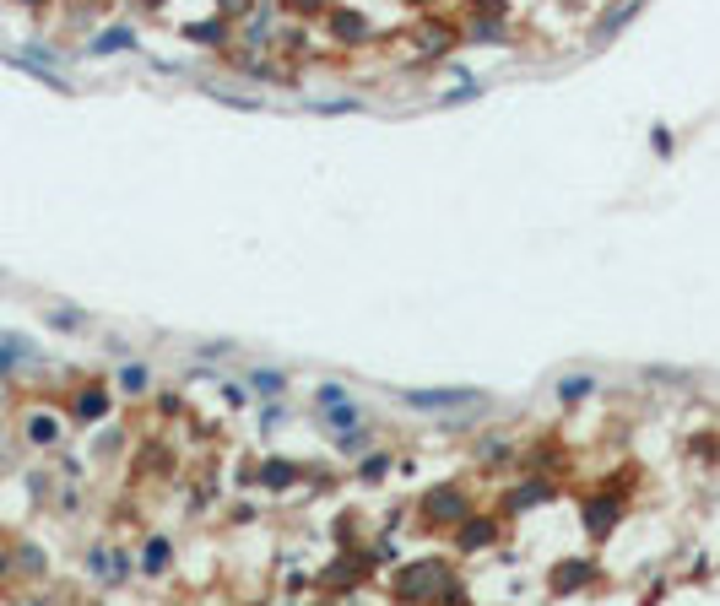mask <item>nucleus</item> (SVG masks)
Segmentation results:
<instances>
[{"label":"nucleus","instance_id":"1","mask_svg":"<svg viewBox=\"0 0 720 606\" xmlns=\"http://www.w3.org/2000/svg\"><path fill=\"white\" fill-rule=\"evenodd\" d=\"M401 401L417 406V412H450V406H466V401H477V396L461 390V385H450V390H407Z\"/></svg>","mask_w":720,"mask_h":606},{"label":"nucleus","instance_id":"2","mask_svg":"<svg viewBox=\"0 0 720 606\" xmlns=\"http://www.w3.org/2000/svg\"><path fill=\"white\" fill-rule=\"evenodd\" d=\"M434 585H444V564H428V569H407L401 574V596H428Z\"/></svg>","mask_w":720,"mask_h":606},{"label":"nucleus","instance_id":"3","mask_svg":"<svg viewBox=\"0 0 720 606\" xmlns=\"http://www.w3.org/2000/svg\"><path fill=\"white\" fill-rule=\"evenodd\" d=\"M640 11H645V0H623V5H612V11L602 16V27H596V43H607V38H612L618 27H629V22H634Z\"/></svg>","mask_w":720,"mask_h":606},{"label":"nucleus","instance_id":"4","mask_svg":"<svg viewBox=\"0 0 720 606\" xmlns=\"http://www.w3.org/2000/svg\"><path fill=\"white\" fill-rule=\"evenodd\" d=\"M249 385H255V396L276 401V396L287 390V374H276V368H255V374H249Z\"/></svg>","mask_w":720,"mask_h":606},{"label":"nucleus","instance_id":"5","mask_svg":"<svg viewBox=\"0 0 720 606\" xmlns=\"http://www.w3.org/2000/svg\"><path fill=\"white\" fill-rule=\"evenodd\" d=\"M596 390V374H564L558 379V401H585Z\"/></svg>","mask_w":720,"mask_h":606},{"label":"nucleus","instance_id":"6","mask_svg":"<svg viewBox=\"0 0 720 606\" xmlns=\"http://www.w3.org/2000/svg\"><path fill=\"white\" fill-rule=\"evenodd\" d=\"M612 520H618V504H612V499H602V504H585V526H591L596 536H607V531H612Z\"/></svg>","mask_w":720,"mask_h":606},{"label":"nucleus","instance_id":"7","mask_svg":"<svg viewBox=\"0 0 720 606\" xmlns=\"http://www.w3.org/2000/svg\"><path fill=\"white\" fill-rule=\"evenodd\" d=\"M108 49H136V33L130 27H108L103 38H92V54H108Z\"/></svg>","mask_w":720,"mask_h":606},{"label":"nucleus","instance_id":"8","mask_svg":"<svg viewBox=\"0 0 720 606\" xmlns=\"http://www.w3.org/2000/svg\"><path fill=\"white\" fill-rule=\"evenodd\" d=\"M428 515H434V520H455V515H461V499H455L450 488H439V493L428 499Z\"/></svg>","mask_w":720,"mask_h":606},{"label":"nucleus","instance_id":"9","mask_svg":"<svg viewBox=\"0 0 720 606\" xmlns=\"http://www.w3.org/2000/svg\"><path fill=\"white\" fill-rule=\"evenodd\" d=\"M168 558H173V547H168L163 536H152V542H146V558H141V569H146V574H157V569H168Z\"/></svg>","mask_w":720,"mask_h":606},{"label":"nucleus","instance_id":"10","mask_svg":"<svg viewBox=\"0 0 720 606\" xmlns=\"http://www.w3.org/2000/svg\"><path fill=\"white\" fill-rule=\"evenodd\" d=\"M325 412H331V428H336V434H352V428H358V417H363L352 401H341V406H325Z\"/></svg>","mask_w":720,"mask_h":606},{"label":"nucleus","instance_id":"11","mask_svg":"<svg viewBox=\"0 0 720 606\" xmlns=\"http://www.w3.org/2000/svg\"><path fill=\"white\" fill-rule=\"evenodd\" d=\"M92 574H98V580H125L119 553H92Z\"/></svg>","mask_w":720,"mask_h":606},{"label":"nucleus","instance_id":"12","mask_svg":"<svg viewBox=\"0 0 720 606\" xmlns=\"http://www.w3.org/2000/svg\"><path fill=\"white\" fill-rule=\"evenodd\" d=\"M184 38L190 43H222V22H195V27H184Z\"/></svg>","mask_w":720,"mask_h":606},{"label":"nucleus","instance_id":"13","mask_svg":"<svg viewBox=\"0 0 720 606\" xmlns=\"http://www.w3.org/2000/svg\"><path fill=\"white\" fill-rule=\"evenodd\" d=\"M119 390H125V396H141V390H146V368H136V363L119 368Z\"/></svg>","mask_w":720,"mask_h":606},{"label":"nucleus","instance_id":"14","mask_svg":"<svg viewBox=\"0 0 720 606\" xmlns=\"http://www.w3.org/2000/svg\"><path fill=\"white\" fill-rule=\"evenodd\" d=\"M314 401H320V412H325V406H341V401H352V396H347V385H336V379H325Z\"/></svg>","mask_w":720,"mask_h":606},{"label":"nucleus","instance_id":"15","mask_svg":"<svg viewBox=\"0 0 720 606\" xmlns=\"http://www.w3.org/2000/svg\"><path fill=\"white\" fill-rule=\"evenodd\" d=\"M314 114H358V103L352 98H320V103H309Z\"/></svg>","mask_w":720,"mask_h":606},{"label":"nucleus","instance_id":"16","mask_svg":"<svg viewBox=\"0 0 720 606\" xmlns=\"http://www.w3.org/2000/svg\"><path fill=\"white\" fill-rule=\"evenodd\" d=\"M293 477H298V466H287V461H271V466H266V482H271V488H287Z\"/></svg>","mask_w":720,"mask_h":606},{"label":"nucleus","instance_id":"17","mask_svg":"<svg viewBox=\"0 0 720 606\" xmlns=\"http://www.w3.org/2000/svg\"><path fill=\"white\" fill-rule=\"evenodd\" d=\"M33 439H38V444H54V439H60V423H54V417H33Z\"/></svg>","mask_w":720,"mask_h":606},{"label":"nucleus","instance_id":"18","mask_svg":"<svg viewBox=\"0 0 720 606\" xmlns=\"http://www.w3.org/2000/svg\"><path fill=\"white\" fill-rule=\"evenodd\" d=\"M390 471V455H369L363 461V482H374V477H385Z\"/></svg>","mask_w":720,"mask_h":606},{"label":"nucleus","instance_id":"19","mask_svg":"<svg viewBox=\"0 0 720 606\" xmlns=\"http://www.w3.org/2000/svg\"><path fill=\"white\" fill-rule=\"evenodd\" d=\"M488 536H493V526H488V520H477V526H472V531L461 536V547H482Z\"/></svg>","mask_w":720,"mask_h":606},{"label":"nucleus","instance_id":"20","mask_svg":"<svg viewBox=\"0 0 720 606\" xmlns=\"http://www.w3.org/2000/svg\"><path fill=\"white\" fill-rule=\"evenodd\" d=\"M585 574H591V564H575V569H564V574H558V591H575Z\"/></svg>","mask_w":720,"mask_h":606},{"label":"nucleus","instance_id":"21","mask_svg":"<svg viewBox=\"0 0 720 606\" xmlns=\"http://www.w3.org/2000/svg\"><path fill=\"white\" fill-rule=\"evenodd\" d=\"M472 33H477V43H499V33H504V27H499V22H477Z\"/></svg>","mask_w":720,"mask_h":606},{"label":"nucleus","instance_id":"22","mask_svg":"<svg viewBox=\"0 0 720 606\" xmlns=\"http://www.w3.org/2000/svg\"><path fill=\"white\" fill-rule=\"evenodd\" d=\"M222 5H228V11H233V5H249V0H222Z\"/></svg>","mask_w":720,"mask_h":606}]
</instances>
